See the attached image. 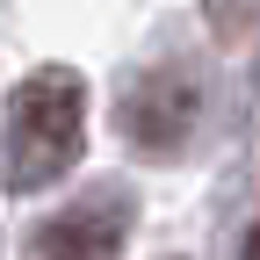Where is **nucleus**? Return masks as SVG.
<instances>
[{
    "mask_svg": "<svg viewBox=\"0 0 260 260\" xmlns=\"http://www.w3.org/2000/svg\"><path fill=\"white\" fill-rule=\"evenodd\" d=\"M87 145V80L73 65H37L8 94V123H0V159H8V188L37 195L58 188L80 167Z\"/></svg>",
    "mask_w": 260,
    "mask_h": 260,
    "instance_id": "nucleus-1",
    "label": "nucleus"
},
{
    "mask_svg": "<svg viewBox=\"0 0 260 260\" xmlns=\"http://www.w3.org/2000/svg\"><path fill=\"white\" fill-rule=\"evenodd\" d=\"M123 239H130V195L123 188H94L80 203H65L37 232V253L44 260H116Z\"/></svg>",
    "mask_w": 260,
    "mask_h": 260,
    "instance_id": "nucleus-2",
    "label": "nucleus"
},
{
    "mask_svg": "<svg viewBox=\"0 0 260 260\" xmlns=\"http://www.w3.org/2000/svg\"><path fill=\"white\" fill-rule=\"evenodd\" d=\"M195 80L174 73V65H159V73H145L138 87H130V102H123V138L138 145V152H181L188 145V123H195Z\"/></svg>",
    "mask_w": 260,
    "mask_h": 260,
    "instance_id": "nucleus-3",
    "label": "nucleus"
},
{
    "mask_svg": "<svg viewBox=\"0 0 260 260\" xmlns=\"http://www.w3.org/2000/svg\"><path fill=\"white\" fill-rule=\"evenodd\" d=\"M239 260H260V224L246 232V246H239Z\"/></svg>",
    "mask_w": 260,
    "mask_h": 260,
    "instance_id": "nucleus-4",
    "label": "nucleus"
}]
</instances>
